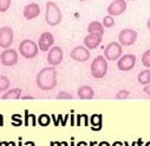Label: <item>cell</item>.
Segmentation results:
<instances>
[{
    "instance_id": "cell-21",
    "label": "cell",
    "mask_w": 150,
    "mask_h": 146,
    "mask_svg": "<svg viewBox=\"0 0 150 146\" xmlns=\"http://www.w3.org/2000/svg\"><path fill=\"white\" fill-rule=\"evenodd\" d=\"M10 86V80L5 76H0V91H5Z\"/></svg>"
},
{
    "instance_id": "cell-8",
    "label": "cell",
    "mask_w": 150,
    "mask_h": 146,
    "mask_svg": "<svg viewBox=\"0 0 150 146\" xmlns=\"http://www.w3.org/2000/svg\"><path fill=\"white\" fill-rule=\"evenodd\" d=\"M13 43V31L8 26L0 28V46L3 48H8Z\"/></svg>"
},
{
    "instance_id": "cell-1",
    "label": "cell",
    "mask_w": 150,
    "mask_h": 146,
    "mask_svg": "<svg viewBox=\"0 0 150 146\" xmlns=\"http://www.w3.org/2000/svg\"><path fill=\"white\" fill-rule=\"evenodd\" d=\"M37 85L43 91H51L56 87L57 85V72L56 68L50 66V67H44L43 69L39 71L37 74Z\"/></svg>"
},
{
    "instance_id": "cell-19",
    "label": "cell",
    "mask_w": 150,
    "mask_h": 146,
    "mask_svg": "<svg viewBox=\"0 0 150 146\" xmlns=\"http://www.w3.org/2000/svg\"><path fill=\"white\" fill-rule=\"evenodd\" d=\"M21 95V90L20 88H13L6 92L1 98L3 99H19Z\"/></svg>"
},
{
    "instance_id": "cell-30",
    "label": "cell",
    "mask_w": 150,
    "mask_h": 146,
    "mask_svg": "<svg viewBox=\"0 0 150 146\" xmlns=\"http://www.w3.org/2000/svg\"><path fill=\"white\" fill-rule=\"evenodd\" d=\"M127 1H134V0H127Z\"/></svg>"
},
{
    "instance_id": "cell-12",
    "label": "cell",
    "mask_w": 150,
    "mask_h": 146,
    "mask_svg": "<svg viewBox=\"0 0 150 146\" xmlns=\"http://www.w3.org/2000/svg\"><path fill=\"white\" fill-rule=\"evenodd\" d=\"M63 61V51L60 47L54 46L49 51L47 54V62L51 66H57Z\"/></svg>"
},
{
    "instance_id": "cell-31",
    "label": "cell",
    "mask_w": 150,
    "mask_h": 146,
    "mask_svg": "<svg viewBox=\"0 0 150 146\" xmlns=\"http://www.w3.org/2000/svg\"><path fill=\"white\" fill-rule=\"evenodd\" d=\"M79 1H86V0H79Z\"/></svg>"
},
{
    "instance_id": "cell-28",
    "label": "cell",
    "mask_w": 150,
    "mask_h": 146,
    "mask_svg": "<svg viewBox=\"0 0 150 146\" xmlns=\"http://www.w3.org/2000/svg\"><path fill=\"white\" fill-rule=\"evenodd\" d=\"M146 27H148V29H150V18H149V20L146 21Z\"/></svg>"
},
{
    "instance_id": "cell-6",
    "label": "cell",
    "mask_w": 150,
    "mask_h": 146,
    "mask_svg": "<svg viewBox=\"0 0 150 146\" xmlns=\"http://www.w3.org/2000/svg\"><path fill=\"white\" fill-rule=\"evenodd\" d=\"M122 45L120 43H116V41H112L110 43L105 50H104V57L106 60H110V61H114V60H117L118 58H121L122 55Z\"/></svg>"
},
{
    "instance_id": "cell-7",
    "label": "cell",
    "mask_w": 150,
    "mask_h": 146,
    "mask_svg": "<svg viewBox=\"0 0 150 146\" xmlns=\"http://www.w3.org/2000/svg\"><path fill=\"white\" fill-rule=\"evenodd\" d=\"M127 7H128L127 0H114L108 6V13L109 15H112V17L121 15L127 11Z\"/></svg>"
},
{
    "instance_id": "cell-16",
    "label": "cell",
    "mask_w": 150,
    "mask_h": 146,
    "mask_svg": "<svg viewBox=\"0 0 150 146\" xmlns=\"http://www.w3.org/2000/svg\"><path fill=\"white\" fill-rule=\"evenodd\" d=\"M77 94H78V98L79 99H92L93 95H95V92H93V90L90 86L84 85V86H82V87L78 88Z\"/></svg>"
},
{
    "instance_id": "cell-14",
    "label": "cell",
    "mask_w": 150,
    "mask_h": 146,
    "mask_svg": "<svg viewBox=\"0 0 150 146\" xmlns=\"http://www.w3.org/2000/svg\"><path fill=\"white\" fill-rule=\"evenodd\" d=\"M24 18L26 20H32L34 18H37L39 14H40V6L37 4V3H31V4H27L25 7H24Z\"/></svg>"
},
{
    "instance_id": "cell-2",
    "label": "cell",
    "mask_w": 150,
    "mask_h": 146,
    "mask_svg": "<svg viewBox=\"0 0 150 146\" xmlns=\"http://www.w3.org/2000/svg\"><path fill=\"white\" fill-rule=\"evenodd\" d=\"M63 18L62 11L58 7V5L53 1H47L46 3V8H45V20L50 26H57L60 24Z\"/></svg>"
},
{
    "instance_id": "cell-27",
    "label": "cell",
    "mask_w": 150,
    "mask_h": 146,
    "mask_svg": "<svg viewBox=\"0 0 150 146\" xmlns=\"http://www.w3.org/2000/svg\"><path fill=\"white\" fill-rule=\"evenodd\" d=\"M143 92H144V93H146V94L150 97V84L144 86V88H143Z\"/></svg>"
},
{
    "instance_id": "cell-29",
    "label": "cell",
    "mask_w": 150,
    "mask_h": 146,
    "mask_svg": "<svg viewBox=\"0 0 150 146\" xmlns=\"http://www.w3.org/2000/svg\"><path fill=\"white\" fill-rule=\"evenodd\" d=\"M99 146H109V145H108V144H106V142H102V144H100V145H99Z\"/></svg>"
},
{
    "instance_id": "cell-17",
    "label": "cell",
    "mask_w": 150,
    "mask_h": 146,
    "mask_svg": "<svg viewBox=\"0 0 150 146\" xmlns=\"http://www.w3.org/2000/svg\"><path fill=\"white\" fill-rule=\"evenodd\" d=\"M88 32L89 33H100V34H103L104 33V26L99 21H92L88 26Z\"/></svg>"
},
{
    "instance_id": "cell-13",
    "label": "cell",
    "mask_w": 150,
    "mask_h": 146,
    "mask_svg": "<svg viewBox=\"0 0 150 146\" xmlns=\"http://www.w3.org/2000/svg\"><path fill=\"white\" fill-rule=\"evenodd\" d=\"M102 36H103V34H100V33H89L84 38L85 47L90 48V50L97 48L99 46V44L102 43Z\"/></svg>"
},
{
    "instance_id": "cell-3",
    "label": "cell",
    "mask_w": 150,
    "mask_h": 146,
    "mask_svg": "<svg viewBox=\"0 0 150 146\" xmlns=\"http://www.w3.org/2000/svg\"><path fill=\"white\" fill-rule=\"evenodd\" d=\"M108 72V62L105 57L98 55L93 59L92 64H91V74L93 78L100 79L103 77H105Z\"/></svg>"
},
{
    "instance_id": "cell-15",
    "label": "cell",
    "mask_w": 150,
    "mask_h": 146,
    "mask_svg": "<svg viewBox=\"0 0 150 146\" xmlns=\"http://www.w3.org/2000/svg\"><path fill=\"white\" fill-rule=\"evenodd\" d=\"M54 44V38L50 32H44L38 40V46L42 51H49L50 47Z\"/></svg>"
},
{
    "instance_id": "cell-32",
    "label": "cell",
    "mask_w": 150,
    "mask_h": 146,
    "mask_svg": "<svg viewBox=\"0 0 150 146\" xmlns=\"http://www.w3.org/2000/svg\"><path fill=\"white\" fill-rule=\"evenodd\" d=\"M149 146H150V144H149Z\"/></svg>"
},
{
    "instance_id": "cell-11",
    "label": "cell",
    "mask_w": 150,
    "mask_h": 146,
    "mask_svg": "<svg viewBox=\"0 0 150 146\" xmlns=\"http://www.w3.org/2000/svg\"><path fill=\"white\" fill-rule=\"evenodd\" d=\"M70 57L73 60H76V61L84 62V61L90 59V51L86 47H84V46H76L71 51Z\"/></svg>"
},
{
    "instance_id": "cell-23",
    "label": "cell",
    "mask_w": 150,
    "mask_h": 146,
    "mask_svg": "<svg viewBox=\"0 0 150 146\" xmlns=\"http://www.w3.org/2000/svg\"><path fill=\"white\" fill-rule=\"evenodd\" d=\"M11 6V0H0V12H6Z\"/></svg>"
},
{
    "instance_id": "cell-5",
    "label": "cell",
    "mask_w": 150,
    "mask_h": 146,
    "mask_svg": "<svg viewBox=\"0 0 150 146\" xmlns=\"http://www.w3.org/2000/svg\"><path fill=\"white\" fill-rule=\"evenodd\" d=\"M137 32L132 28H124L118 34V41L123 46H131L137 40Z\"/></svg>"
},
{
    "instance_id": "cell-10",
    "label": "cell",
    "mask_w": 150,
    "mask_h": 146,
    "mask_svg": "<svg viewBox=\"0 0 150 146\" xmlns=\"http://www.w3.org/2000/svg\"><path fill=\"white\" fill-rule=\"evenodd\" d=\"M135 64H136V57L134 54H125L118 59L117 67L118 69L127 72V71L132 69L135 67Z\"/></svg>"
},
{
    "instance_id": "cell-18",
    "label": "cell",
    "mask_w": 150,
    "mask_h": 146,
    "mask_svg": "<svg viewBox=\"0 0 150 146\" xmlns=\"http://www.w3.org/2000/svg\"><path fill=\"white\" fill-rule=\"evenodd\" d=\"M137 80L141 85H149L150 84V68L142 71L137 77Z\"/></svg>"
},
{
    "instance_id": "cell-9",
    "label": "cell",
    "mask_w": 150,
    "mask_h": 146,
    "mask_svg": "<svg viewBox=\"0 0 150 146\" xmlns=\"http://www.w3.org/2000/svg\"><path fill=\"white\" fill-rule=\"evenodd\" d=\"M0 61L4 66H13L18 62V53L16 50H12V48H8V50H5L1 55H0Z\"/></svg>"
},
{
    "instance_id": "cell-4",
    "label": "cell",
    "mask_w": 150,
    "mask_h": 146,
    "mask_svg": "<svg viewBox=\"0 0 150 146\" xmlns=\"http://www.w3.org/2000/svg\"><path fill=\"white\" fill-rule=\"evenodd\" d=\"M38 50H39V46H37V44L30 39L23 40L19 45V52L26 59H32V58L37 57Z\"/></svg>"
},
{
    "instance_id": "cell-26",
    "label": "cell",
    "mask_w": 150,
    "mask_h": 146,
    "mask_svg": "<svg viewBox=\"0 0 150 146\" xmlns=\"http://www.w3.org/2000/svg\"><path fill=\"white\" fill-rule=\"evenodd\" d=\"M39 120H40L42 125H47L49 124V117H46V116H42Z\"/></svg>"
},
{
    "instance_id": "cell-22",
    "label": "cell",
    "mask_w": 150,
    "mask_h": 146,
    "mask_svg": "<svg viewBox=\"0 0 150 146\" xmlns=\"http://www.w3.org/2000/svg\"><path fill=\"white\" fill-rule=\"evenodd\" d=\"M114 25H115L114 17H112V15H106V17H104V19H103V26H104V27H112Z\"/></svg>"
},
{
    "instance_id": "cell-25",
    "label": "cell",
    "mask_w": 150,
    "mask_h": 146,
    "mask_svg": "<svg viewBox=\"0 0 150 146\" xmlns=\"http://www.w3.org/2000/svg\"><path fill=\"white\" fill-rule=\"evenodd\" d=\"M57 99H72V95L70 94V93H67V92H59L58 94H57Z\"/></svg>"
},
{
    "instance_id": "cell-24",
    "label": "cell",
    "mask_w": 150,
    "mask_h": 146,
    "mask_svg": "<svg viewBox=\"0 0 150 146\" xmlns=\"http://www.w3.org/2000/svg\"><path fill=\"white\" fill-rule=\"evenodd\" d=\"M129 91H127V90H122V91H120L117 94H116V99H125V98H128L129 97Z\"/></svg>"
},
{
    "instance_id": "cell-20",
    "label": "cell",
    "mask_w": 150,
    "mask_h": 146,
    "mask_svg": "<svg viewBox=\"0 0 150 146\" xmlns=\"http://www.w3.org/2000/svg\"><path fill=\"white\" fill-rule=\"evenodd\" d=\"M142 64L144 67H150V48L146 50L142 55Z\"/></svg>"
}]
</instances>
